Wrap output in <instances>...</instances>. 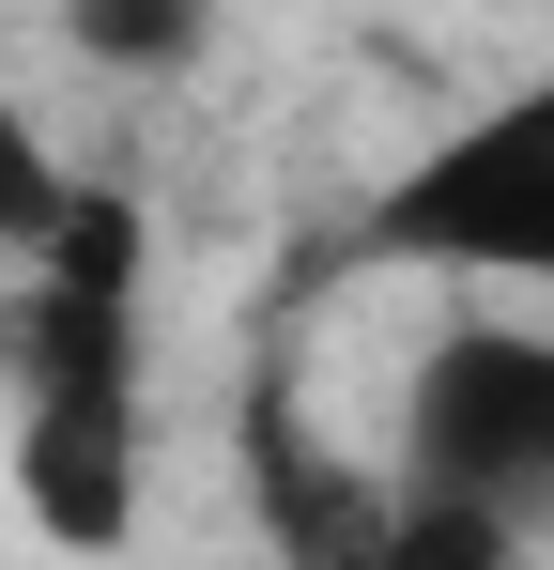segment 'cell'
Masks as SVG:
<instances>
[{
	"instance_id": "6da1fadb",
	"label": "cell",
	"mask_w": 554,
	"mask_h": 570,
	"mask_svg": "<svg viewBox=\"0 0 554 570\" xmlns=\"http://www.w3.org/2000/svg\"><path fill=\"white\" fill-rule=\"evenodd\" d=\"M0 371H16V493H31V524L108 556L139 524V216L108 186H78L62 232L16 263Z\"/></svg>"
},
{
	"instance_id": "7a4b0ae2",
	"label": "cell",
	"mask_w": 554,
	"mask_h": 570,
	"mask_svg": "<svg viewBox=\"0 0 554 570\" xmlns=\"http://www.w3.org/2000/svg\"><path fill=\"white\" fill-rule=\"evenodd\" d=\"M554 524V324H432L385 416V556H508Z\"/></svg>"
},
{
	"instance_id": "3957f363",
	"label": "cell",
	"mask_w": 554,
	"mask_h": 570,
	"mask_svg": "<svg viewBox=\"0 0 554 570\" xmlns=\"http://www.w3.org/2000/svg\"><path fill=\"white\" fill-rule=\"evenodd\" d=\"M369 247L385 263H432V278L554 293V78L462 108L432 155H400V186L369 200Z\"/></svg>"
},
{
	"instance_id": "277c9868",
	"label": "cell",
	"mask_w": 554,
	"mask_h": 570,
	"mask_svg": "<svg viewBox=\"0 0 554 570\" xmlns=\"http://www.w3.org/2000/svg\"><path fill=\"white\" fill-rule=\"evenodd\" d=\"M200 31H216V0H62V47L108 78H185Z\"/></svg>"
},
{
	"instance_id": "5b68a950",
	"label": "cell",
	"mask_w": 554,
	"mask_h": 570,
	"mask_svg": "<svg viewBox=\"0 0 554 570\" xmlns=\"http://www.w3.org/2000/svg\"><path fill=\"white\" fill-rule=\"evenodd\" d=\"M62 200H78V170H62V155L31 139V108L0 94V263H31V247L62 232Z\"/></svg>"
}]
</instances>
